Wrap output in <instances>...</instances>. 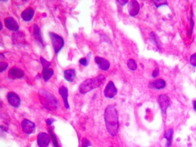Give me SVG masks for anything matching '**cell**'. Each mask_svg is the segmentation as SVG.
<instances>
[{
    "label": "cell",
    "instance_id": "6da1fadb",
    "mask_svg": "<svg viewBox=\"0 0 196 147\" xmlns=\"http://www.w3.org/2000/svg\"><path fill=\"white\" fill-rule=\"evenodd\" d=\"M104 119L108 133L112 136H116L119 129V121L118 112L115 107L110 105L106 107Z\"/></svg>",
    "mask_w": 196,
    "mask_h": 147
},
{
    "label": "cell",
    "instance_id": "7a4b0ae2",
    "mask_svg": "<svg viewBox=\"0 0 196 147\" xmlns=\"http://www.w3.org/2000/svg\"><path fill=\"white\" fill-rule=\"evenodd\" d=\"M105 80V76L104 75H100L94 78L87 79L80 85L79 92L82 94H85L91 90L99 87Z\"/></svg>",
    "mask_w": 196,
    "mask_h": 147
},
{
    "label": "cell",
    "instance_id": "3957f363",
    "mask_svg": "<svg viewBox=\"0 0 196 147\" xmlns=\"http://www.w3.org/2000/svg\"><path fill=\"white\" fill-rule=\"evenodd\" d=\"M39 95L41 104L45 109L50 111L57 109L59 105L57 99L47 90L41 89L39 91Z\"/></svg>",
    "mask_w": 196,
    "mask_h": 147
},
{
    "label": "cell",
    "instance_id": "277c9868",
    "mask_svg": "<svg viewBox=\"0 0 196 147\" xmlns=\"http://www.w3.org/2000/svg\"><path fill=\"white\" fill-rule=\"evenodd\" d=\"M49 36L50 37L52 45L55 53H59L65 45V41L63 38L53 32L49 33Z\"/></svg>",
    "mask_w": 196,
    "mask_h": 147
},
{
    "label": "cell",
    "instance_id": "5b68a950",
    "mask_svg": "<svg viewBox=\"0 0 196 147\" xmlns=\"http://www.w3.org/2000/svg\"><path fill=\"white\" fill-rule=\"evenodd\" d=\"M158 104L160 106L161 109L163 113L166 114L168 108L171 106V100L166 94H161L158 99Z\"/></svg>",
    "mask_w": 196,
    "mask_h": 147
},
{
    "label": "cell",
    "instance_id": "8992f818",
    "mask_svg": "<svg viewBox=\"0 0 196 147\" xmlns=\"http://www.w3.org/2000/svg\"><path fill=\"white\" fill-rule=\"evenodd\" d=\"M117 94V89L112 81H110L106 86L104 95L106 97L112 99Z\"/></svg>",
    "mask_w": 196,
    "mask_h": 147
},
{
    "label": "cell",
    "instance_id": "52a82bcc",
    "mask_svg": "<svg viewBox=\"0 0 196 147\" xmlns=\"http://www.w3.org/2000/svg\"><path fill=\"white\" fill-rule=\"evenodd\" d=\"M22 128L24 133L28 135H30L35 130L36 125L31 121L27 119H25L22 121Z\"/></svg>",
    "mask_w": 196,
    "mask_h": 147
},
{
    "label": "cell",
    "instance_id": "ba28073f",
    "mask_svg": "<svg viewBox=\"0 0 196 147\" xmlns=\"http://www.w3.org/2000/svg\"><path fill=\"white\" fill-rule=\"evenodd\" d=\"M50 142V138L46 133H39L37 136V143L39 147H48Z\"/></svg>",
    "mask_w": 196,
    "mask_h": 147
},
{
    "label": "cell",
    "instance_id": "9c48e42d",
    "mask_svg": "<svg viewBox=\"0 0 196 147\" xmlns=\"http://www.w3.org/2000/svg\"><path fill=\"white\" fill-rule=\"evenodd\" d=\"M8 102L11 106L18 108L21 104V100L19 97L14 92H10L7 95Z\"/></svg>",
    "mask_w": 196,
    "mask_h": 147
},
{
    "label": "cell",
    "instance_id": "30bf717a",
    "mask_svg": "<svg viewBox=\"0 0 196 147\" xmlns=\"http://www.w3.org/2000/svg\"><path fill=\"white\" fill-rule=\"evenodd\" d=\"M5 26L10 31L17 32L19 30V26L17 21L12 17H8L5 20Z\"/></svg>",
    "mask_w": 196,
    "mask_h": 147
},
{
    "label": "cell",
    "instance_id": "8fae6325",
    "mask_svg": "<svg viewBox=\"0 0 196 147\" xmlns=\"http://www.w3.org/2000/svg\"><path fill=\"white\" fill-rule=\"evenodd\" d=\"M25 75L24 71L17 67H12L8 72V77L12 79H19L23 77Z\"/></svg>",
    "mask_w": 196,
    "mask_h": 147
},
{
    "label": "cell",
    "instance_id": "7c38bea8",
    "mask_svg": "<svg viewBox=\"0 0 196 147\" xmlns=\"http://www.w3.org/2000/svg\"><path fill=\"white\" fill-rule=\"evenodd\" d=\"M140 6L137 1H131L128 6V12L130 15L135 17L139 14Z\"/></svg>",
    "mask_w": 196,
    "mask_h": 147
},
{
    "label": "cell",
    "instance_id": "4fadbf2b",
    "mask_svg": "<svg viewBox=\"0 0 196 147\" xmlns=\"http://www.w3.org/2000/svg\"><path fill=\"white\" fill-rule=\"evenodd\" d=\"M94 61L97 64L99 68L103 70H108L110 66V62L107 59L103 58L102 57H96L94 58Z\"/></svg>",
    "mask_w": 196,
    "mask_h": 147
},
{
    "label": "cell",
    "instance_id": "5bb4252c",
    "mask_svg": "<svg viewBox=\"0 0 196 147\" xmlns=\"http://www.w3.org/2000/svg\"><path fill=\"white\" fill-rule=\"evenodd\" d=\"M33 33L36 42L38 43L39 45L41 46L44 47V45L43 39L41 36V29H39V27L37 25H33Z\"/></svg>",
    "mask_w": 196,
    "mask_h": 147
},
{
    "label": "cell",
    "instance_id": "9a60e30c",
    "mask_svg": "<svg viewBox=\"0 0 196 147\" xmlns=\"http://www.w3.org/2000/svg\"><path fill=\"white\" fill-rule=\"evenodd\" d=\"M59 93H60V95H61L62 97L63 100V102L65 104V108L67 109H69V104L68 100V90L67 87H65L64 85L61 86V87L59 89Z\"/></svg>",
    "mask_w": 196,
    "mask_h": 147
},
{
    "label": "cell",
    "instance_id": "2e32d148",
    "mask_svg": "<svg viewBox=\"0 0 196 147\" xmlns=\"http://www.w3.org/2000/svg\"><path fill=\"white\" fill-rule=\"evenodd\" d=\"M149 87L152 89H161L165 88L166 82L162 79H158L155 81H151L149 84Z\"/></svg>",
    "mask_w": 196,
    "mask_h": 147
},
{
    "label": "cell",
    "instance_id": "e0dca14e",
    "mask_svg": "<svg viewBox=\"0 0 196 147\" xmlns=\"http://www.w3.org/2000/svg\"><path fill=\"white\" fill-rule=\"evenodd\" d=\"M34 14V10L31 8H28L22 12L21 16H22V19H23L24 21L29 22L33 18Z\"/></svg>",
    "mask_w": 196,
    "mask_h": 147
},
{
    "label": "cell",
    "instance_id": "ac0fdd59",
    "mask_svg": "<svg viewBox=\"0 0 196 147\" xmlns=\"http://www.w3.org/2000/svg\"><path fill=\"white\" fill-rule=\"evenodd\" d=\"M76 77V71L74 69H68L64 72V77L67 81L72 82Z\"/></svg>",
    "mask_w": 196,
    "mask_h": 147
},
{
    "label": "cell",
    "instance_id": "d6986e66",
    "mask_svg": "<svg viewBox=\"0 0 196 147\" xmlns=\"http://www.w3.org/2000/svg\"><path fill=\"white\" fill-rule=\"evenodd\" d=\"M173 135V130L172 129H170L165 132L164 137L167 141L166 145V147H171L172 146Z\"/></svg>",
    "mask_w": 196,
    "mask_h": 147
},
{
    "label": "cell",
    "instance_id": "ffe728a7",
    "mask_svg": "<svg viewBox=\"0 0 196 147\" xmlns=\"http://www.w3.org/2000/svg\"><path fill=\"white\" fill-rule=\"evenodd\" d=\"M42 73H43V76L44 80L45 81H48L53 76V75L54 74V71L53 69L46 68H43Z\"/></svg>",
    "mask_w": 196,
    "mask_h": 147
},
{
    "label": "cell",
    "instance_id": "44dd1931",
    "mask_svg": "<svg viewBox=\"0 0 196 147\" xmlns=\"http://www.w3.org/2000/svg\"><path fill=\"white\" fill-rule=\"evenodd\" d=\"M127 66L131 70H136L137 68L136 63L135 62V61L133 59H130L128 60Z\"/></svg>",
    "mask_w": 196,
    "mask_h": 147
},
{
    "label": "cell",
    "instance_id": "7402d4cb",
    "mask_svg": "<svg viewBox=\"0 0 196 147\" xmlns=\"http://www.w3.org/2000/svg\"><path fill=\"white\" fill-rule=\"evenodd\" d=\"M154 4L155 5L156 7L157 8L160 7L161 6H163L164 5H167L168 3L166 1H153Z\"/></svg>",
    "mask_w": 196,
    "mask_h": 147
},
{
    "label": "cell",
    "instance_id": "603a6c76",
    "mask_svg": "<svg viewBox=\"0 0 196 147\" xmlns=\"http://www.w3.org/2000/svg\"><path fill=\"white\" fill-rule=\"evenodd\" d=\"M40 60H41V63L42 64L43 68H49V67L51 66L50 62H49V61H46V59L43 58V57H41V58H40Z\"/></svg>",
    "mask_w": 196,
    "mask_h": 147
},
{
    "label": "cell",
    "instance_id": "cb8c5ba5",
    "mask_svg": "<svg viewBox=\"0 0 196 147\" xmlns=\"http://www.w3.org/2000/svg\"><path fill=\"white\" fill-rule=\"evenodd\" d=\"M190 63L192 66H196V53L193 54L190 57Z\"/></svg>",
    "mask_w": 196,
    "mask_h": 147
},
{
    "label": "cell",
    "instance_id": "d4e9b609",
    "mask_svg": "<svg viewBox=\"0 0 196 147\" xmlns=\"http://www.w3.org/2000/svg\"><path fill=\"white\" fill-rule=\"evenodd\" d=\"M8 65L6 62H1L0 63V72L2 73L5 70L7 69Z\"/></svg>",
    "mask_w": 196,
    "mask_h": 147
},
{
    "label": "cell",
    "instance_id": "484cf974",
    "mask_svg": "<svg viewBox=\"0 0 196 147\" xmlns=\"http://www.w3.org/2000/svg\"><path fill=\"white\" fill-rule=\"evenodd\" d=\"M50 133L51 136V137H52V138H53V144H54L55 147H58V144L57 141L56 137V136H55V135H54L53 133V131H51V129H50Z\"/></svg>",
    "mask_w": 196,
    "mask_h": 147
},
{
    "label": "cell",
    "instance_id": "4316f807",
    "mask_svg": "<svg viewBox=\"0 0 196 147\" xmlns=\"http://www.w3.org/2000/svg\"><path fill=\"white\" fill-rule=\"evenodd\" d=\"M91 142L89 141L88 140H87L86 138H84L82 140V147H88L91 146Z\"/></svg>",
    "mask_w": 196,
    "mask_h": 147
},
{
    "label": "cell",
    "instance_id": "83f0119b",
    "mask_svg": "<svg viewBox=\"0 0 196 147\" xmlns=\"http://www.w3.org/2000/svg\"><path fill=\"white\" fill-rule=\"evenodd\" d=\"M79 62L80 64L84 66H88V61L86 58H82L81 59H80Z\"/></svg>",
    "mask_w": 196,
    "mask_h": 147
},
{
    "label": "cell",
    "instance_id": "f1b7e54d",
    "mask_svg": "<svg viewBox=\"0 0 196 147\" xmlns=\"http://www.w3.org/2000/svg\"><path fill=\"white\" fill-rule=\"evenodd\" d=\"M159 74V68H156L155 70L154 71H153V74H152V77L155 78L156 76H158Z\"/></svg>",
    "mask_w": 196,
    "mask_h": 147
},
{
    "label": "cell",
    "instance_id": "f546056e",
    "mask_svg": "<svg viewBox=\"0 0 196 147\" xmlns=\"http://www.w3.org/2000/svg\"><path fill=\"white\" fill-rule=\"evenodd\" d=\"M55 121L54 119L52 118H49L46 120V124L49 126H50Z\"/></svg>",
    "mask_w": 196,
    "mask_h": 147
},
{
    "label": "cell",
    "instance_id": "4dcf8cb0",
    "mask_svg": "<svg viewBox=\"0 0 196 147\" xmlns=\"http://www.w3.org/2000/svg\"><path fill=\"white\" fill-rule=\"evenodd\" d=\"M118 2L121 5H124L128 2V1H118Z\"/></svg>",
    "mask_w": 196,
    "mask_h": 147
},
{
    "label": "cell",
    "instance_id": "1f68e13d",
    "mask_svg": "<svg viewBox=\"0 0 196 147\" xmlns=\"http://www.w3.org/2000/svg\"><path fill=\"white\" fill-rule=\"evenodd\" d=\"M193 105H194V111H196V101H194Z\"/></svg>",
    "mask_w": 196,
    "mask_h": 147
}]
</instances>
